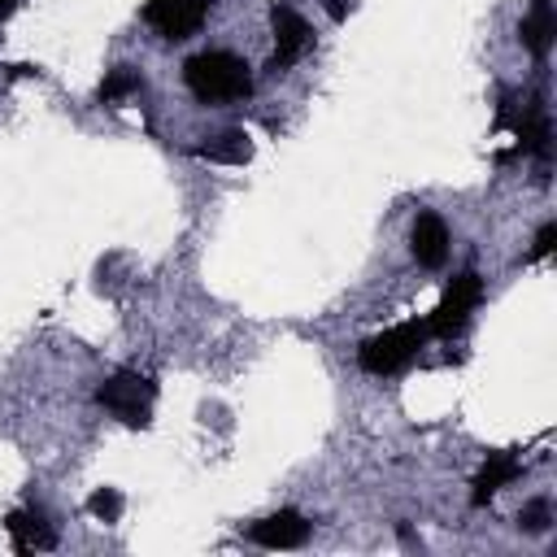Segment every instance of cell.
I'll return each instance as SVG.
<instances>
[{"mask_svg":"<svg viewBox=\"0 0 557 557\" xmlns=\"http://www.w3.org/2000/svg\"><path fill=\"white\" fill-rule=\"evenodd\" d=\"M479 300H483V278H479L474 270H461V274L444 287V300L431 309L426 331H431V335H440V339L457 335V331L470 322V313L479 309Z\"/></svg>","mask_w":557,"mask_h":557,"instance_id":"4","label":"cell"},{"mask_svg":"<svg viewBox=\"0 0 557 557\" xmlns=\"http://www.w3.org/2000/svg\"><path fill=\"white\" fill-rule=\"evenodd\" d=\"M522 474V457L518 448H500V453H487V461L479 466L474 474V492H470V505H487L505 483H513Z\"/></svg>","mask_w":557,"mask_h":557,"instance_id":"9","label":"cell"},{"mask_svg":"<svg viewBox=\"0 0 557 557\" xmlns=\"http://www.w3.org/2000/svg\"><path fill=\"white\" fill-rule=\"evenodd\" d=\"M409 248H413V261L422 270H440L448 261V226L440 213H418L413 218V231H409Z\"/></svg>","mask_w":557,"mask_h":557,"instance_id":"8","label":"cell"},{"mask_svg":"<svg viewBox=\"0 0 557 557\" xmlns=\"http://www.w3.org/2000/svg\"><path fill=\"white\" fill-rule=\"evenodd\" d=\"M139 91V74L131 70V65H113L109 74H104V83H100V100L104 104H117V100H126V96H135Z\"/></svg>","mask_w":557,"mask_h":557,"instance_id":"13","label":"cell"},{"mask_svg":"<svg viewBox=\"0 0 557 557\" xmlns=\"http://www.w3.org/2000/svg\"><path fill=\"white\" fill-rule=\"evenodd\" d=\"M152 396H157V387H152L144 374H135V370H117V374H109V379L96 387V400H100L117 422H126V426H135V431H144V426L152 422Z\"/></svg>","mask_w":557,"mask_h":557,"instance_id":"3","label":"cell"},{"mask_svg":"<svg viewBox=\"0 0 557 557\" xmlns=\"http://www.w3.org/2000/svg\"><path fill=\"white\" fill-rule=\"evenodd\" d=\"M17 4H22V0H0V22H4V17H9Z\"/></svg>","mask_w":557,"mask_h":557,"instance_id":"17","label":"cell"},{"mask_svg":"<svg viewBox=\"0 0 557 557\" xmlns=\"http://www.w3.org/2000/svg\"><path fill=\"white\" fill-rule=\"evenodd\" d=\"M431 339V331H426V318L418 322H400V326H392V331H383V335H370L361 348H357V366L366 370V374H396V370H405L413 357H418V348Z\"/></svg>","mask_w":557,"mask_h":557,"instance_id":"2","label":"cell"},{"mask_svg":"<svg viewBox=\"0 0 557 557\" xmlns=\"http://www.w3.org/2000/svg\"><path fill=\"white\" fill-rule=\"evenodd\" d=\"M183 83L205 104H231V100L252 96V70L244 65V57H235L226 48H209V52L187 57L183 61Z\"/></svg>","mask_w":557,"mask_h":557,"instance_id":"1","label":"cell"},{"mask_svg":"<svg viewBox=\"0 0 557 557\" xmlns=\"http://www.w3.org/2000/svg\"><path fill=\"white\" fill-rule=\"evenodd\" d=\"M518 35H522V48H527L531 57L544 61L548 48H553V39H557V13H553V0H531V9H527V17H522Z\"/></svg>","mask_w":557,"mask_h":557,"instance_id":"10","label":"cell"},{"mask_svg":"<svg viewBox=\"0 0 557 557\" xmlns=\"http://www.w3.org/2000/svg\"><path fill=\"white\" fill-rule=\"evenodd\" d=\"M548 522H553V505H548V500H531V505L518 513V527L531 531V535H535V531H548Z\"/></svg>","mask_w":557,"mask_h":557,"instance_id":"15","label":"cell"},{"mask_svg":"<svg viewBox=\"0 0 557 557\" xmlns=\"http://www.w3.org/2000/svg\"><path fill=\"white\" fill-rule=\"evenodd\" d=\"M87 513L100 518V522H117L122 518V492L117 487H100L87 496Z\"/></svg>","mask_w":557,"mask_h":557,"instance_id":"14","label":"cell"},{"mask_svg":"<svg viewBox=\"0 0 557 557\" xmlns=\"http://www.w3.org/2000/svg\"><path fill=\"white\" fill-rule=\"evenodd\" d=\"M209 9H213V0H148V4H144V22H148L161 39L174 44V39L196 35V30L205 26Z\"/></svg>","mask_w":557,"mask_h":557,"instance_id":"5","label":"cell"},{"mask_svg":"<svg viewBox=\"0 0 557 557\" xmlns=\"http://www.w3.org/2000/svg\"><path fill=\"white\" fill-rule=\"evenodd\" d=\"M270 26H274V57H270V70L278 74V70H292V65L313 48V30H309V22H305L296 9H287V4H274Z\"/></svg>","mask_w":557,"mask_h":557,"instance_id":"6","label":"cell"},{"mask_svg":"<svg viewBox=\"0 0 557 557\" xmlns=\"http://www.w3.org/2000/svg\"><path fill=\"white\" fill-rule=\"evenodd\" d=\"M553 239H557V226H553V222H544V226H540V235H535V244H531V252H527V261L548 257V252H553Z\"/></svg>","mask_w":557,"mask_h":557,"instance_id":"16","label":"cell"},{"mask_svg":"<svg viewBox=\"0 0 557 557\" xmlns=\"http://www.w3.org/2000/svg\"><path fill=\"white\" fill-rule=\"evenodd\" d=\"M309 531H313V522H309L305 513L278 509V513L252 522V527H248V540L261 544V548H300V544L309 540Z\"/></svg>","mask_w":557,"mask_h":557,"instance_id":"7","label":"cell"},{"mask_svg":"<svg viewBox=\"0 0 557 557\" xmlns=\"http://www.w3.org/2000/svg\"><path fill=\"white\" fill-rule=\"evenodd\" d=\"M4 531L13 535V548L17 553H35V548H52L57 544V535L48 531V522L39 513H30V509H13L4 518Z\"/></svg>","mask_w":557,"mask_h":557,"instance_id":"11","label":"cell"},{"mask_svg":"<svg viewBox=\"0 0 557 557\" xmlns=\"http://www.w3.org/2000/svg\"><path fill=\"white\" fill-rule=\"evenodd\" d=\"M196 157L218 161V165H244V161L252 157V139H248L244 131H222V135H213L209 144H200Z\"/></svg>","mask_w":557,"mask_h":557,"instance_id":"12","label":"cell"}]
</instances>
